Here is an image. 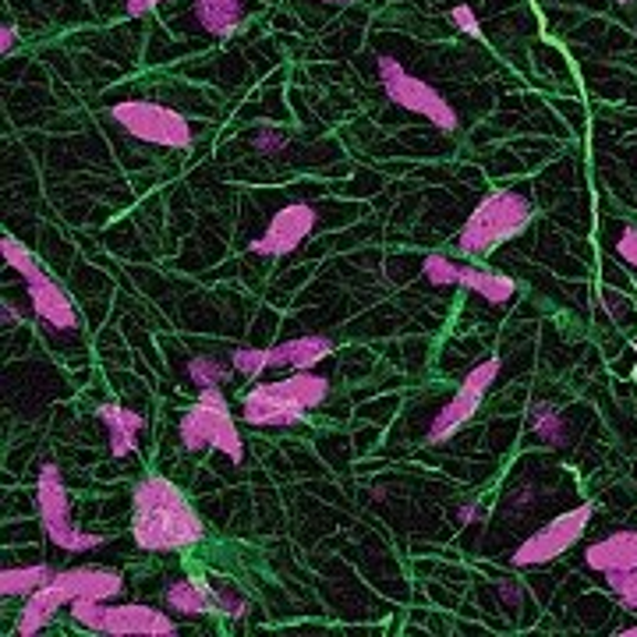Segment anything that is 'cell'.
<instances>
[{
	"instance_id": "obj_1",
	"label": "cell",
	"mask_w": 637,
	"mask_h": 637,
	"mask_svg": "<svg viewBox=\"0 0 637 637\" xmlns=\"http://www.w3.org/2000/svg\"><path fill=\"white\" fill-rule=\"evenodd\" d=\"M205 524L174 481L146 475L131 489V539L142 553H184L199 545Z\"/></svg>"
},
{
	"instance_id": "obj_2",
	"label": "cell",
	"mask_w": 637,
	"mask_h": 637,
	"mask_svg": "<svg viewBox=\"0 0 637 637\" xmlns=\"http://www.w3.org/2000/svg\"><path fill=\"white\" fill-rule=\"evenodd\" d=\"M326 397L330 379L316 369H301L273 383H255L241 401V422L255 428H298Z\"/></svg>"
},
{
	"instance_id": "obj_3",
	"label": "cell",
	"mask_w": 637,
	"mask_h": 637,
	"mask_svg": "<svg viewBox=\"0 0 637 637\" xmlns=\"http://www.w3.org/2000/svg\"><path fill=\"white\" fill-rule=\"evenodd\" d=\"M535 205L518 188H496L486 199H481L471 216L464 220V227L457 234V252L460 255H489L503 241L518 237L528 223Z\"/></svg>"
},
{
	"instance_id": "obj_4",
	"label": "cell",
	"mask_w": 637,
	"mask_h": 637,
	"mask_svg": "<svg viewBox=\"0 0 637 637\" xmlns=\"http://www.w3.org/2000/svg\"><path fill=\"white\" fill-rule=\"evenodd\" d=\"M178 436L188 454H223L231 464L245 460V443H241L237 418L231 415V404L223 397V386L199 390L192 407H184L178 422Z\"/></svg>"
},
{
	"instance_id": "obj_5",
	"label": "cell",
	"mask_w": 637,
	"mask_h": 637,
	"mask_svg": "<svg viewBox=\"0 0 637 637\" xmlns=\"http://www.w3.org/2000/svg\"><path fill=\"white\" fill-rule=\"evenodd\" d=\"M36 518L46 531V539L64 549V553H93V549H103L110 542L107 535L82 531L72 521V496H67L64 475L54 460H46L36 478Z\"/></svg>"
},
{
	"instance_id": "obj_6",
	"label": "cell",
	"mask_w": 637,
	"mask_h": 637,
	"mask_svg": "<svg viewBox=\"0 0 637 637\" xmlns=\"http://www.w3.org/2000/svg\"><path fill=\"white\" fill-rule=\"evenodd\" d=\"M117 128H125L131 139L163 146V149H192L195 128L181 110L157 99H120L107 110Z\"/></svg>"
},
{
	"instance_id": "obj_7",
	"label": "cell",
	"mask_w": 637,
	"mask_h": 637,
	"mask_svg": "<svg viewBox=\"0 0 637 637\" xmlns=\"http://www.w3.org/2000/svg\"><path fill=\"white\" fill-rule=\"evenodd\" d=\"M375 72H379V85H383L390 103H397V107L407 114L425 117L428 125H436L439 131H457V125H460L457 110L446 103V96L436 89V85H428L425 78L411 75L397 57H386V54L375 57Z\"/></svg>"
},
{
	"instance_id": "obj_8",
	"label": "cell",
	"mask_w": 637,
	"mask_h": 637,
	"mask_svg": "<svg viewBox=\"0 0 637 637\" xmlns=\"http://www.w3.org/2000/svg\"><path fill=\"white\" fill-rule=\"evenodd\" d=\"M333 348L337 343L326 333H301L295 340L273 343V348H237V351H231V365L237 375H245V379H259L269 369L301 372V369L322 365V361L333 354Z\"/></svg>"
},
{
	"instance_id": "obj_9",
	"label": "cell",
	"mask_w": 637,
	"mask_h": 637,
	"mask_svg": "<svg viewBox=\"0 0 637 637\" xmlns=\"http://www.w3.org/2000/svg\"><path fill=\"white\" fill-rule=\"evenodd\" d=\"M499 372H503V358H496V354L478 361L475 369H468V375L460 379L457 393L436 411V418L428 422V443L436 446V443L454 439L460 428L478 415V407H481V401H486L489 386L499 379Z\"/></svg>"
},
{
	"instance_id": "obj_10",
	"label": "cell",
	"mask_w": 637,
	"mask_h": 637,
	"mask_svg": "<svg viewBox=\"0 0 637 637\" xmlns=\"http://www.w3.org/2000/svg\"><path fill=\"white\" fill-rule=\"evenodd\" d=\"M595 518V503H581L574 510L560 513L549 524H542L535 535H528L518 549H513L510 563L513 566H545L553 563L556 556H563L566 549H574L581 542V535L588 531Z\"/></svg>"
},
{
	"instance_id": "obj_11",
	"label": "cell",
	"mask_w": 637,
	"mask_h": 637,
	"mask_svg": "<svg viewBox=\"0 0 637 637\" xmlns=\"http://www.w3.org/2000/svg\"><path fill=\"white\" fill-rule=\"evenodd\" d=\"M316 227H319V210L312 202H305V199L287 202L269 216L263 234L248 241V252L263 255V259H284V255L298 252L305 241L312 237Z\"/></svg>"
},
{
	"instance_id": "obj_12",
	"label": "cell",
	"mask_w": 637,
	"mask_h": 637,
	"mask_svg": "<svg viewBox=\"0 0 637 637\" xmlns=\"http://www.w3.org/2000/svg\"><path fill=\"white\" fill-rule=\"evenodd\" d=\"M25 295L32 301V312H36V319L46 326L50 333H54V337H78V330H82L78 308L43 266L32 273V277H25Z\"/></svg>"
},
{
	"instance_id": "obj_13",
	"label": "cell",
	"mask_w": 637,
	"mask_h": 637,
	"mask_svg": "<svg viewBox=\"0 0 637 637\" xmlns=\"http://www.w3.org/2000/svg\"><path fill=\"white\" fill-rule=\"evenodd\" d=\"M99 634H114V637H174L178 624L174 616L146 606V602H125V606H110L103 613V627Z\"/></svg>"
},
{
	"instance_id": "obj_14",
	"label": "cell",
	"mask_w": 637,
	"mask_h": 637,
	"mask_svg": "<svg viewBox=\"0 0 637 637\" xmlns=\"http://www.w3.org/2000/svg\"><path fill=\"white\" fill-rule=\"evenodd\" d=\"M96 418L103 422V428H107V439H110V454L117 460H128L139 454L142 446V433H146V418L139 415V411H131L125 404H99L96 407Z\"/></svg>"
},
{
	"instance_id": "obj_15",
	"label": "cell",
	"mask_w": 637,
	"mask_h": 637,
	"mask_svg": "<svg viewBox=\"0 0 637 637\" xmlns=\"http://www.w3.org/2000/svg\"><path fill=\"white\" fill-rule=\"evenodd\" d=\"M54 581L72 595V602L75 598L114 602L117 595H125V577L117 571H107V566H72V571H57Z\"/></svg>"
},
{
	"instance_id": "obj_16",
	"label": "cell",
	"mask_w": 637,
	"mask_h": 637,
	"mask_svg": "<svg viewBox=\"0 0 637 637\" xmlns=\"http://www.w3.org/2000/svg\"><path fill=\"white\" fill-rule=\"evenodd\" d=\"M584 566H588L592 574L637 566V528H619V531H609L606 539L592 542L584 549Z\"/></svg>"
},
{
	"instance_id": "obj_17",
	"label": "cell",
	"mask_w": 637,
	"mask_h": 637,
	"mask_svg": "<svg viewBox=\"0 0 637 637\" xmlns=\"http://www.w3.org/2000/svg\"><path fill=\"white\" fill-rule=\"evenodd\" d=\"M245 14H248L245 0H192L195 25L213 40H231L245 25Z\"/></svg>"
},
{
	"instance_id": "obj_18",
	"label": "cell",
	"mask_w": 637,
	"mask_h": 637,
	"mask_svg": "<svg viewBox=\"0 0 637 637\" xmlns=\"http://www.w3.org/2000/svg\"><path fill=\"white\" fill-rule=\"evenodd\" d=\"M64 606H72V595H67L57 581H50L43 584L40 592H32L25 598V606H22V616H19V630L22 637H32V634H40L43 627L54 624V616L64 609Z\"/></svg>"
},
{
	"instance_id": "obj_19",
	"label": "cell",
	"mask_w": 637,
	"mask_h": 637,
	"mask_svg": "<svg viewBox=\"0 0 637 637\" xmlns=\"http://www.w3.org/2000/svg\"><path fill=\"white\" fill-rule=\"evenodd\" d=\"M163 606L184 616V619H199L205 613H213V584L205 577H178L163 588Z\"/></svg>"
},
{
	"instance_id": "obj_20",
	"label": "cell",
	"mask_w": 637,
	"mask_h": 637,
	"mask_svg": "<svg viewBox=\"0 0 637 637\" xmlns=\"http://www.w3.org/2000/svg\"><path fill=\"white\" fill-rule=\"evenodd\" d=\"M454 287L471 290V295L486 298L489 305H510L518 298V284L507 273H496V269H478V266H460L454 269Z\"/></svg>"
},
{
	"instance_id": "obj_21",
	"label": "cell",
	"mask_w": 637,
	"mask_h": 637,
	"mask_svg": "<svg viewBox=\"0 0 637 637\" xmlns=\"http://www.w3.org/2000/svg\"><path fill=\"white\" fill-rule=\"evenodd\" d=\"M528 433L539 443L553 446V450H563L571 446V425H566L563 411L553 401H535L528 411Z\"/></svg>"
},
{
	"instance_id": "obj_22",
	"label": "cell",
	"mask_w": 637,
	"mask_h": 637,
	"mask_svg": "<svg viewBox=\"0 0 637 637\" xmlns=\"http://www.w3.org/2000/svg\"><path fill=\"white\" fill-rule=\"evenodd\" d=\"M54 574L57 571H50V566H43V563L4 566V571H0V595H8V598L22 595V598H29L32 592H40L43 584L54 581Z\"/></svg>"
},
{
	"instance_id": "obj_23",
	"label": "cell",
	"mask_w": 637,
	"mask_h": 637,
	"mask_svg": "<svg viewBox=\"0 0 637 637\" xmlns=\"http://www.w3.org/2000/svg\"><path fill=\"white\" fill-rule=\"evenodd\" d=\"M234 365H231V358L223 361L216 354H195L192 361H188V379L199 386V390H210V386H227L231 379H234Z\"/></svg>"
},
{
	"instance_id": "obj_24",
	"label": "cell",
	"mask_w": 637,
	"mask_h": 637,
	"mask_svg": "<svg viewBox=\"0 0 637 637\" xmlns=\"http://www.w3.org/2000/svg\"><path fill=\"white\" fill-rule=\"evenodd\" d=\"M210 584H213V609L216 613H223L227 619H237V624L252 616V598L245 595V588H237V584L227 577H213Z\"/></svg>"
},
{
	"instance_id": "obj_25",
	"label": "cell",
	"mask_w": 637,
	"mask_h": 637,
	"mask_svg": "<svg viewBox=\"0 0 637 637\" xmlns=\"http://www.w3.org/2000/svg\"><path fill=\"white\" fill-rule=\"evenodd\" d=\"M0 255H4V263L19 273V277L25 280V277H32V273L40 269V263H36V255H32L22 241H14L11 234H4L0 237Z\"/></svg>"
},
{
	"instance_id": "obj_26",
	"label": "cell",
	"mask_w": 637,
	"mask_h": 637,
	"mask_svg": "<svg viewBox=\"0 0 637 637\" xmlns=\"http://www.w3.org/2000/svg\"><path fill=\"white\" fill-rule=\"evenodd\" d=\"M609 584V592L616 595V602L624 609L637 613V566H627V571H609V574H602Z\"/></svg>"
},
{
	"instance_id": "obj_27",
	"label": "cell",
	"mask_w": 637,
	"mask_h": 637,
	"mask_svg": "<svg viewBox=\"0 0 637 637\" xmlns=\"http://www.w3.org/2000/svg\"><path fill=\"white\" fill-rule=\"evenodd\" d=\"M252 149L259 152V157H280V152L290 149V139L280 128L263 125V128H255V135H252Z\"/></svg>"
},
{
	"instance_id": "obj_28",
	"label": "cell",
	"mask_w": 637,
	"mask_h": 637,
	"mask_svg": "<svg viewBox=\"0 0 637 637\" xmlns=\"http://www.w3.org/2000/svg\"><path fill=\"white\" fill-rule=\"evenodd\" d=\"M598 301H602V312H606L613 322H630V301L619 295V290H613V287H602V295H598Z\"/></svg>"
},
{
	"instance_id": "obj_29",
	"label": "cell",
	"mask_w": 637,
	"mask_h": 637,
	"mask_svg": "<svg viewBox=\"0 0 637 637\" xmlns=\"http://www.w3.org/2000/svg\"><path fill=\"white\" fill-rule=\"evenodd\" d=\"M450 22L464 32L468 40H486V32H481V25H478V14H475V8H468V4H457V8H450Z\"/></svg>"
},
{
	"instance_id": "obj_30",
	"label": "cell",
	"mask_w": 637,
	"mask_h": 637,
	"mask_svg": "<svg viewBox=\"0 0 637 637\" xmlns=\"http://www.w3.org/2000/svg\"><path fill=\"white\" fill-rule=\"evenodd\" d=\"M616 255L624 259V266H630L637 273V227H624L616 234Z\"/></svg>"
},
{
	"instance_id": "obj_31",
	"label": "cell",
	"mask_w": 637,
	"mask_h": 637,
	"mask_svg": "<svg viewBox=\"0 0 637 637\" xmlns=\"http://www.w3.org/2000/svg\"><path fill=\"white\" fill-rule=\"evenodd\" d=\"M496 598L503 602V606L518 609V606H524L528 592H524V584H518V581H496Z\"/></svg>"
},
{
	"instance_id": "obj_32",
	"label": "cell",
	"mask_w": 637,
	"mask_h": 637,
	"mask_svg": "<svg viewBox=\"0 0 637 637\" xmlns=\"http://www.w3.org/2000/svg\"><path fill=\"white\" fill-rule=\"evenodd\" d=\"M486 518H489L486 507L475 503V499H471V503H460V507H457V524H464V528H468V524H481Z\"/></svg>"
},
{
	"instance_id": "obj_33",
	"label": "cell",
	"mask_w": 637,
	"mask_h": 637,
	"mask_svg": "<svg viewBox=\"0 0 637 637\" xmlns=\"http://www.w3.org/2000/svg\"><path fill=\"white\" fill-rule=\"evenodd\" d=\"M157 4H163V0H125L128 19H142V14H149Z\"/></svg>"
},
{
	"instance_id": "obj_34",
	"label": "cell",
	"mask_w": 637,
	"mask_h": 637,
	"mask_svg": "<svg viewBox=\"0 0 637 637\" xmlns=\"http://www.w3.org/2000/svg\"><path fill=\"white\" fill-rule=\"evenodd\" d=\"M14 46H19V32H14V25H0V54H11Z\"/></svg>"
},
{
	"instance_id": "obj_35",
	"label": "cell",
	"mask_w": 637,
	"mask_h": 637,
	"mask_svg": "<svg viewBox=\"0 0 637 637\" xmlns=\"http://www.w3.org/2000/svg\"><path fill=\"white\" fill-rule=\"evenodd\" d=\"M0 312H4V316H0V319H4V326H19L22 322V312H19V308H14L11 301H4V305H0Z\"/></svg>"
},
{
	"instance_id": "obj_36",
	"label": "cell",
	"mask_w": 637,
	"mask_h": 637,
	"mask_svg": "<svg viewBox=\"0 0 637 637\" xmlns=\"http://www.w3.org/2000/svg\"><path fill=\"white\" fill-rule=\"evenodd\" d=\"M319 4H337V8H343V4H354V0H319Z\"/></svg>"
},
{
	"instance_id": "obj_37",
	"label": "cell",
	"mask_w": 637,
	"mask_h": 637,
	"mask_svg": "<svg viewBox=\"0 0 637 637\" xmlns=\"http://www.w3.org/2000/svg\"><path fill=\"white\" fill-rule=\"evenodd\" d=\"M619 637H637V627H624V630H619Z\"/></svg>"
},
{
	"instance_id": "obj_38",
	"label": "cell",
	"mask_w": 637,
	"mask_h": 637,
	"mask_svg": "<svg viewBox=\"0 0 637 637\" xmlns=\"http://www.w3.org/2000/svg\"><path fill=\"white\" fill-rule=\"evenodd\" d=\"M616 4H624V8H627V4H634V0H616Z\"/></svg>"
}]
</instances>
